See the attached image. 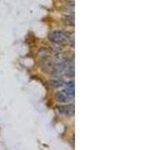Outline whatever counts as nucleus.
<instances>
[{
	"label": "nucleus",
	"mask_w": 150,
	"mask_h": 150,
	"mask_svg": "<svg viewBox=\"0 0 150 150\" xmlns=\"http://www.w3.org/2000/svg\"><path fill=\"white\" fill-rule=\"evenodd\" d=\"M52 40L56 43H62L65 41V35L62 32L56 31L52 35Z\"/></svg>",
	"instance_id": "3"
},
{
	"label": "nucleus",
	"mask_w": 150,
	"mask_h": 150,
	"mask_svg": "<svg viewBox=\"0 0 150 150\" xmlns=\"http://www.w3.org/2000/svg\"><path fill=\"white\" fill-rule=\"evenodd\" d=\"M74 97V89H68L56 93V100L62 103L69 102Z\"/></svg>",
	"instance_id": "1"
},
{
	"label": "nucleus",
	"mask_w": 150,
	"mask_h": 150,
	"mask_svg": "<svg viewBox=\"0 0 150 150\" xmlns=\"http://www.w3.org/2000/svg\"><path fill=\"white\" fill-rule=\"evenodd\" d=\"M57 110L60 113L65 115V116H72L74 113V104L59 106L57 108Z\"/></svg>",
	"instance_id": "2"
}]
</instances>
